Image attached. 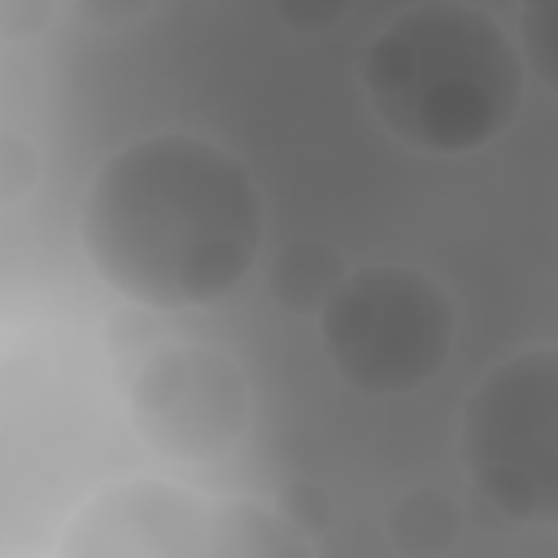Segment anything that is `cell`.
<instances>
[{
  "mask_svg": "<svg viewBox=\"0 0 558 558\" xmlns=\"http://www.w3.org/2000/svg\"><path fill=\"white\" fill-rule=\"evenodd\" d=\"M262 231L248 166L187 131H157L105 157L78 209L92 270L157 314L231 296L262 253Z\"/></svg>",
  "mask_w": 558,
  "mask_h": 558,
  "instance_id": "6da1fadb",
  "label": "cell"
},
{
  "mask_svg": "<svg viewBox=\"0 0 558 558\" xmlns=\"http://www.w3.org/2000/svg\"><path fill=\"white\" fill-rule=\"evenodd\" d=\"M362 92L401 144L462 157L519 118L523 57L493 13L423 0L375 31L362 52Z\"/></svg>",
  "mask_w": 558,
  "mask_h": 558,
  "instance_id": "7a4b0ae2",
  "label": "cell"
},
{
  "mask_svg": "<svg viewBox=\"0 0 558 558\" xmlns=\"http://www.w3.org/2000/svg\"><path fill=\"white\" fill-rule=\"evenodd\" d=\"M453 327L445 288L401 262L349 270L318 310V336L336 375L366 397H405L432 384L449 362Z\"/></svg>",
  "mask_w": 558,
  "mask_h": 558,
  "instance_id": "3957f363",
  "label": "cell"
},
{
  "mask_svg": "<svg viewBox=\"0 0 558 558\" xmlns=\"http://www.w3.org/2000/svg\"><path fill=\"white\" fill-rule=\"evenodd\" d=\"M462 466L501 519L558 527V349L510 353L471 388Z\"/></svg>",
  "mask_w": 558,
  "mask_h": 558,
  "instance_id": "277c9868",
  "label": "cell"
},
{
  "mask_svg": "<svg viewBox=\"0 0 558 558\" xmlns=\"http://www.w3.org/2000/svg\"><path fill=\"white\" fill-rule=\"evenodd\" d=\"M122 392L140 440L174 462H214L248 427L244 371L209 344H153L126 371Z\"/></svg>",
  "mask_w": 558,
  "mask_h": 558,
  "instance_id": "5b68a950",
  "label": "cell"
},
{
  "mask_svg": "<svg viewBox=\"0 0 558 558\" xmlns=\"http://www.w3.org/2000/svg\"><path fill=\"white\" fill-rule=\"evenodd\" d=\"M209 506L153 475L96 488L65 523L57 558H201Z\"/></svg>",
  "mask_w": 558,
  "mask_h": 558,
  "instance_id": "8992f818",
  "label": "cell"
},
{
  "mask_svg": "<svg viewBox=\"0 0 558 558\" xmlns=\"http://www.w3.org/2000/svg\"><path fill=\"white\" fill-rule=\"evenodd\" d=\"M201 558H314V545L279 506L222 501L209 506Z\"/></svg>",
  "mask_w": 558,
  "mask_h": 558,
  "instance_id": "52a82bcc",
  "label": "cell"
},
{
  "mask_svg": "<svg viewBox=\"0 0 558 558\" xmlns=\"http://www.w3.org/2000/svg\"><path fill=\"white\" fill-rule=\"evenodd\" d=\"M344 262L331 244L323 240H292L279 248V257L270 262V296L283 310L296 314H318L331 292L344 283Z\"/></svg>",
  "mask_w": 558,
  "mask_h": 558,
  "instance_id": "ba28073f",
  "label": "cell"
},
{
  "mask_svg": "<svg viewBox=\"0 0 558 558\" xmlns=\"http://www.w3.org/2000/svg\"><path fill=\"white\" fill-rule=\"evenodd\" d=\"M384 527L405 558H440L458 541V506L440 488H405L388 506Z\"/></svg>",
  "mask_w": 558,
  "mask_h": 558,
  "instance_id": "9c48e42d",
  "label": "cell"
},
{
  "mask_svg": "<svg viewBox=\"0 0 558 558\" xmlns=\"http://www.w3.org/2000/svg\"><path fill=\"white\" fill-rule=\"evenodd\" d=\"M519 31H523L527 70H532L549 92H558V0L527 4V9L519 13Z\"/></svg>",
  "mask_w": 558,
  "mask_h": 558,
  "instance_id": "30bf717a",
  "label": "cell"
},
{
  "mask_svg": "<svg viewBox=\"0 0 558 558\" xmlns=\"http://www.w3.org/2000/svg\"><path fill=\"white\" fill-rule=\"evenodd\" d=\"M279 510H283L301 532H318V527H327V519H331L327 493H323L318 484H310V480H292V484L283 488V497H279Z\"/></svg>",
  "mask_w": 558,
  "mask_h": 558,
  "instance_id": "8fae6325",
  "label": "cell"
},
{
  "mask_svg": "<svg viewBox=\"0 0 558 558\" xmlns=\"http://www.w3.org/2000/svg\"><path fill=\"white\" fill-rule=\"evenodd\" d=\"M31 183H35V153L13 131H4L0 135V196L17 201Z\"/></svg>",
  "mask_w": 558,
  "mask_h": 558,
  "instance_id": "7c38bea8",
  "label": "cell"
}]
</instances>
